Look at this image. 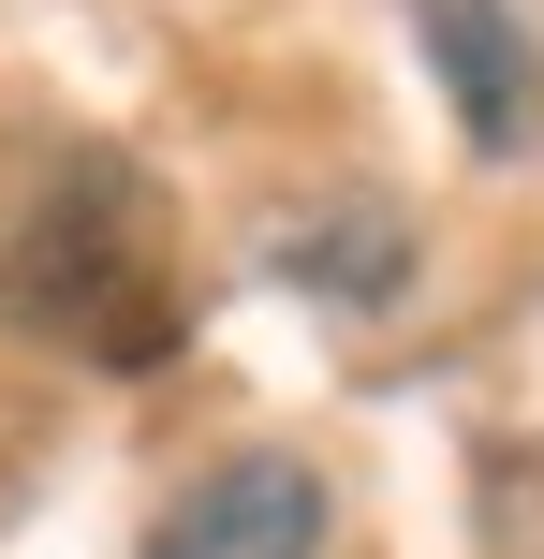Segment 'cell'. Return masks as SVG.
I'll return each mask as SVG.
<instances>
[{
	"label": "cell",
	"instance_id": "cell-3",
	"mask_svg": "<svg viewBox=\"0 0 544 559\" xmlns=\"http://www.w3.org/2000/svg\"><path fill=\"white\" fill-rule=\"evenodd\" d=\"M412 15H427V74H442V104H457V133L486 147V163H516L544 133V29L516 0H412Z\"/></svg>",
	"mask_w": 544,
	"mask_h": 559
},
{
	"label": "cell",
	"instance_id": "cell-1",
	"mask_svg": "<svg viewBox=\"0 0 544 559\" xmlns=\"http://www.w3.org/2000/svg\"><path fill=\"white\" fill-rule=\"evenodd\" d=\"M15 309L29 324H88L104 309H147V265H133V177H59L45 222H29V265H15Z\"/></svg>",
	"mask_w": 544,
	"mask_h": 559
},
{
	"label": "cell",
	"instance_id": "cell-4",
	"mask_svg": "<svg viewBox=\"0 0 544 559\" xmlns=\"http://www.w3.org/2000/svg\"><path fill=\"white\" fill-rule=\"evenodd\" d=\"M265 265H280L310 309H398V280H412V222H398L383 192H339V206H310V222L265 236Z\"/></svg>",
	"mask_w": 544,
	"mask_h": 559
},
{
	"label": "cell",
	"instance_id": "cell-2",
	"mask_svg": "<svg viewBox=\"0 0 544 559\" xmlns=\"http://www.w3.org/2000/svg\"><path fill=\"white\" fill-rule=\"evenodd\" d=\"M324 472L310 456H221L206 486H177L147 559H324Z\"/></svg>",
	"mask_w": 544,
	"mask_h": 559
}]
</instances>
